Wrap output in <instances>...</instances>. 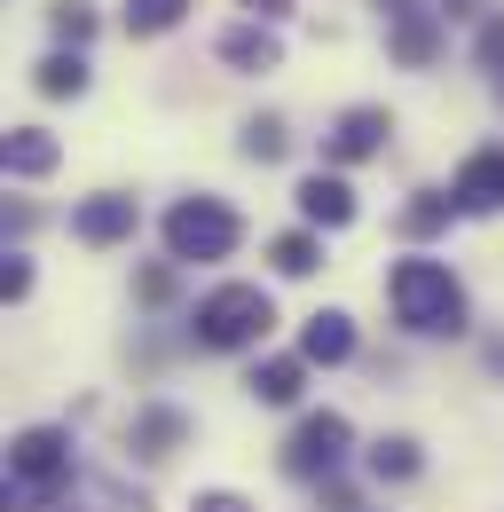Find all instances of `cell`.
Instances as JSON below:
<instances>
[{
  "label": "cell",
  "mask_w": 504,
  "mask_h": 512,
  "mask_svg": "<svg viewBox=\"0 0 504 512\" xmlns=\"http://www.w3.org/2000/svg\"><path fill=\"white\" fill-rule=\"evenodd\" d=\"M386 300H394V316L410 323V331H465V284L441 268V260H394V276H386Z\"/></svg>",
  "instance_id": "cell-1"
},
{
  "label": "cell",
  "mask_w": 504,
  "mask_h": 512,
  "mask_svg": "<svg viewBox=\"0 0 504 512\" xmlns=\"http://www.w3.org/2000/svg\"><path fill=\"white\" fill-rule=\"evenodd\" d=\"M268 323H276V308H268L260 284H221V292L197 300V339L221 347V355H237V347H252V339H268Z\"/></svg>",
  "instance_id": "cell-2"
},
{
  "label": "cell",
  "mask_w": 504,
  "mask_h": 512,
  "mask_svg": "<svg viewBox=\"0 0 504 512\" xmlns=\"http://www.w3.org/2000/svg\"><path fill=\"white\" fill-rule=\"evenodd\" d=\"M237 213L221 205V197H182L174 213H166V253L174 260H229L237 253Z\"/></svg>",
  "instance_id": "cell-3"
},
{
  "label": "cell",
  "mask_w": 504,
  "mask_h": 512,
  "mask_svg": "<svg viewBox=\"0 0 504 512\" xmlns=\"http://www.w3.org/2000/svg\"><path fill=\"white\" fill-rule=\"evenodd\" d=\"M347 442H355V426H347L339 410H315V418H300V434L284 442V473H300V481H323V473H339Z\"/></svg>",
  "instance_id": "cell-4"
},
{
  "label": "cell",
  "mask_w": 504,
  "mask_h": 512,
  "mask_svg": "<svg viewBox=\"0 0 504 512\" xmlns=\"http://www.w3.org/2000/svg\"><path fill=\"white\" fill-rule=\"evenodd\" d=\"M8 473H16L24 497H48L63 473H71V442H63L56 426H24V434L8 442Z\"/></svg>",
  "instance_id": "cell-5"
},
{
  "label": "cell",
  "mask_w": 504,
  "mask_h": 512,
  "mask_svg": "<svg viewBox=\"0 0 504 512\" xmlns=\"http://www.w3.org/2000/svg\"><path fill=\"white\" fill-rule=\"evenodd\" d=\"M386 134H394V119H386V111H347V119L331 127V142H323V158H331V166L378 158V150H386Z\"/></svg>",
  "instance_id": "cell-6"
},
{
  "label": "cell",
  "mask_w": 504,
  "mask_h": 512,
  "mask_svg": "<svg viewBox=\"0 0 504 512\" xmlns=\"http://www.w3.org/2000/svg\"><path fill=\"white\" fill-rule=\"evenodd\" d=\"M457 213H497L504 205V150H473L465 166H457Z\"/></svg>",
  "instance_id": "cell-7"
},
{
  "label": "cell",
  "mask_w": 504,
  "mask_h": 512,
  "mask_svg": "<svg viewBox=\"0 0 504 512\" xmlns=\"http://www.w3.org/2000/svg\"><path fill=\"white\" fill-rule=\"evenodd\" d=\"M71 237H79V245H119V237H134V197H119V190L87 197V205L71 213Z\"/></svg>",
  "instance_id": "cell-8"
},
{
  "label": "cell",
  "mask_w": 504,
  "mask_h": 512,
  "mask_svg": "<svg viewBox=\"0 0 504 512\" xmlns=\"http://www.w3.org/2000/svg\"><path fill=\"white\" fill-rule=\"evenodd\" d=\"M355 355V323L339 316V308H323V316H308V331H300V363H347Z\"/></svg>",
  "instance_id": "cell-9"
},
{
  "label": "cell",
  "mask_w": 504,
  "mask_h": 512,
  "mask_svg": "<svg viewBox=\"0 0 504 512\" xmlns=\"http://www.w3.org/2000/svg\"><path fill=\"white\" fill-rule=\"evenodd\" d=\"M300 213H308L315 229H347V221H355V190H347L339 174H308V182H300Z\"/></svg>",
  "instance_id": "cell-10"
},
{
  "label": "cell",
  "mask_w": 504,
  "mask_h": 512,
  "mask_svg": "<svg viewBox=\"0 0 504 512\" xmlns=\"http://www.w3.org/2000/svg\"><path fill=\"white\" fill-rule=\"evenodd\" d=\"M386 48H394V64H434V48H441V16L434 8H410V16H394V40H386Z\"/></svg>",
  "instance_id": "cell-11"
},
{
  "label": "cell",
  "mask_w": 504,
  "mask_h": 512,
  "mask_svg": "<svg viewBox=\"0 0 504 512\" xmlns=\"http://www.w3.org/2000/svg\"><path fill=\"white\" fill-rule=\"evenodd\" d=\"M221 64L276 71V32H268V24H237V32H221Z\"/></svg>",
  "instance_id": "cell-12"
},
{
  "label": "cell",
  "mask_w": 504,
  "mask_h": 512,
  "mask_svg": "<svg viewBox=\"0 0 504 512\" xmlns=\"http://www.w3.org/2000/svg\"><path fill=\"white\" fill-rule=\"evenodd\" d=\"M8 174H24V182L56 174V134H40V127H8Z\"/></svg>",
  "instance_id": "cell-13"
},
{
  "label": "cell",
  "mask_w": 504,
  "mask_h": 512,
  "mask_svg": "<svg viewBox=\"0 0 504 512\" xmlns=\"http://www.w3.org/2000/svg\"><path fill=\"white\" fill-rule=\"evenodd\" d=\"M245 386L260 402H300V363H292V355H268V363H252Z\"/></svg>",
  "instance_id": "cell-14"
},
{
  "label": "cell",
  "mask_w": 504,
  "mask_h": 512,
  "mask_svg": "<svg viewBox=\"0 0 504 512\" xmlns=\"http://www.w3.org/2000/svg\"><path fill=\"white\" fill-rule=\"evenodd\" d=\"M182 16H189V0H126V32H142V40L150 32H174Z\"/></svg>",
  "instance_id": "cell-15"
},
{
  "label": "cell",
  "mask_w": 504,
  "mask_h": 512,
  "mask_svg": "<svg viewBox=\"0 0 504 512\" xmlns=\"http://www.w3.org/2000/svg\"><path fill=\"white\" fill-rule=\"evenodd\" d=\"M32 87H40V95H56V103H63V95H87V64H79V56H48Z\"/></svg>",
  "instance_id": "cell-16"
},
{
  "label": "cell",
  "mask_w": 504,
  "mask_h": 512,
  "mask_svg": "<svg viewBox=\"0 0 504 512\" xmlns=\"http://www.w3.org/2000/svg\"><path fill=\"white\" fill-rule=\"evenodd\" d=\"M268 260H276L284 276H315V260H323V245H315L308 229H292V237H276V245H268Z\"/></svg>",
  "instance_id": "cell-17"
},
{
  "label": "cell",
  "mask_w": 504,
  "mask_h": 512,
  "mask_svg": "<svg viewBox=\"0 0 504 512\" xmlns=\"http://www.w3.org/2000/svg\"><path fill=\"white\" fill-rule=\"evenodd\" d=\"M371 473H378V481H410V473H418V442H410V434L378 442L371 449Z\"/></svg>",
  "instance_id": "cell-18"
},
{
  "label": "cell",
  "mask_w": 504,
  "mask_h": 512,
  "mask_svg": "<svg viewBox=\"0 0 504 512\" xmlns=\"http://www.w3.org/2000/svg\"><path fill=\"white\" fill-rule=\"evenodd\" d=\"M174 442H182V418H174V410H150V418L134 426V449H142V457H166Z\"/></svg>",
  "instance_id": "cell-19"
},
{
  "label": "cell",
  "mask_w": 504,
  "mask_h": 512,
  "mask_svg": "<svg viewBox=\"0 0 504 512\" xmlns=\"http://www.w3.org/2000/svg\"><path fill=\"white\" fill-rule=\"evenodd\" d=\"M449 213H457V197H418V205H410V213H402V229H410V237H434V229H449Z\"/></svg>",
  "instance_id": "cell-20"
},
{
  "label": "cell",
  "mask_w": 504,
  "mask_h": 512,
  "mask_svg": "<svg viewBox=\"0 0 504 512\" xmlns=\"http://www.w3.org/2000/svg\"><path fill=\"white\" fill-rule=\"evenodd\" d=\"M245 158H260V166L284 158V127H276V119H252V127H245Z\"/></svg>",
  "instance_id": "cell-21"
},
{
  "label": "cell",
  "mask_w": 504,
  "mask_h": 512,
  "mask_svg": "<svg viewBox=\"0 0 504 512\" xmlns=\"http://www.w3.org/2000/svg\"><path fill=\"white\" fill-rule=\"evenodd\" d=\"M56 32L71 40V48H79V40L95 32V8H87V0H56Z\"/></svg>",
  "instance_id": "cell-22"
},
{
  "label": "cell",
  "mask_w": 504,
  "mask_h": 512,
  "mask_svg": "<svg viewBox=\"0 0 504 512\" xmlns=\"http://www.w3.org/2000/svg\"><path fill=\"white\" fill-rule=\"evenodd\" d=\"M0 292H8V300H24V292H32V268H24V260H8V268H0Z\"/></svg>",
  "instance_id": "cell-23"
},
{
  "label": "cell",
  "mask_w": 504,
  "mask_h": 512,
  "mask_svg": "<svg viewBox=\"0 0 504 512\" xmlns=\"http://www.w3.org/2000/svg\"><path fill=\"white\" fill-rule=\"evenodd\" d=\"M481 64H504V16H497V24H481Z\"/></svg>",
  "instance_id": "cell-24"
},
{
  "label": "cell",
  "mask_w": 504,
  "mask_h": 512,
  "mask_svg": "<svg viewBox=\"0 0 504 512\" xmlns=\"http://www.w3.org/2000/svg\"><path fill=\"white\" fill-rule=\"evenodd\" d=\"M197 512H252L245 497H197Z\"/></svg>",
  "instance_id": "cell-25"
},
{
  "label": "cell",
  "mask_w": 504,
  "mask_h": 512,
  "mask_svg": "<svg viewBox=\"0 0 504 512\" xmlns=\"http://www.w3.org/2000/svg\"><path fill=\"white\" fill-rule=\"evenodd\" d=\"M245 8H252V24H268V16H284L292 0H245Z\"/></svg>",
  "instance_id": "cell-26"
},
{
  "label": "cell",
  "mask_w": 504,
  "mask_h": 512,
  "mask_svg": "<svg viewBox=\"0 0 504 512\" xmlns=\"http://www.w3.org/2000/svg\"><path fill=\"white\" fill-rule=\"evenodd\" d=\"M489 0H441V16H481Z\"/></svg>",
  "instance_id": "cell-27"
},
{
  "label": "cell",
  "mask_w": 504,
  "mask_h": 512,
  "mask_svg": "<svg viewBox=\"0 0 504 512\" xmlns=\"http://www.w3.org/2000/svg\"><path fill=\"white\" fill-rule=\"evenodd\" d=\"M378 8H386V16H410V0H378Z\"/></svg>",
  "instance_id": "cell-28"
},
{
  "label": "cell",
  "mask_w": 504,
  "mask_h": 512,
  "mask_svg": "<svg viewBox=\"0 0 504 512\" xmlns=\"http://www.w3.org/2000/svg\"><path fill=\"white\" fill-rule=\"evenodd\" d=\"M489 363H497V371H504V347H489Z\"/></svg>",
  "instance_id": "cell-29"
},
{
  "label": "cell",
  "mask_w": 504,
  "mask_h": 512,
  "mask_svg": "<svg viewBox=\"0 0 504 512\" xmlns=\"http://www.w3.org/2000/svg\"><path fill=\"white\" fill-rule=\"evenodd\" d=\"M497 95H504V79H497Z\"/></svg>",
  "instance_id": "cell-30"
}]
</instances>
